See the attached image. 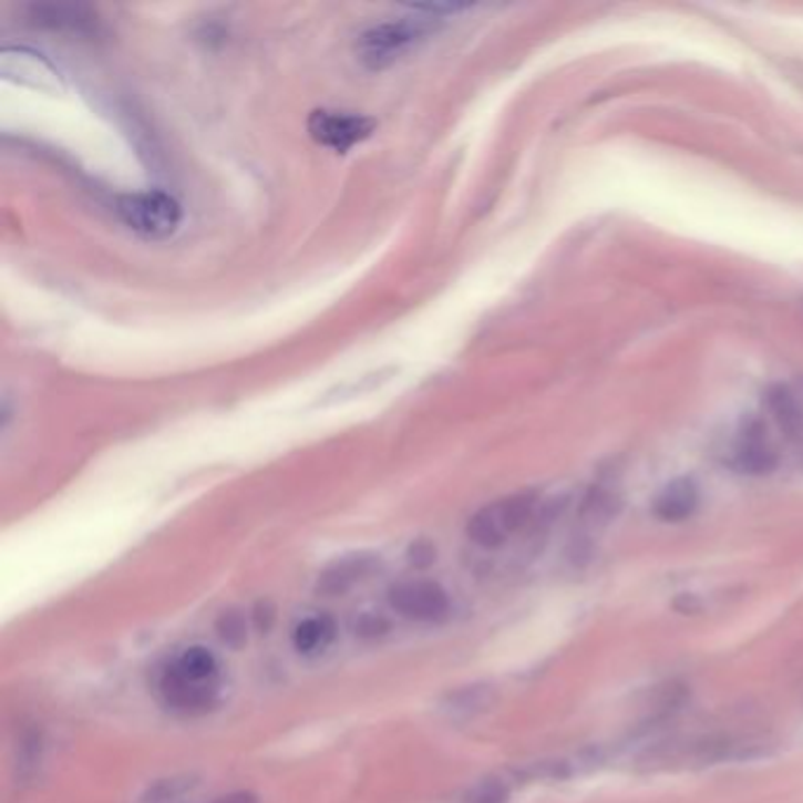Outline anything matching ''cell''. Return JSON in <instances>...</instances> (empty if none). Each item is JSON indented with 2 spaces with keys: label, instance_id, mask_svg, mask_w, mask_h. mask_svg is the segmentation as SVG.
Segmentation results:
<instances>
[{
  "label": "cell",
  "instance_id": "1",
  "mask_svg": "<svg viewBox=\"0 0 803 803\" xmlns=\"http://www.w3.org/2000/svg\"><path fill=\"white\" fill-rule=\"evenodd\" d=\"M219 665L208 648H186L175 662L165 669L161 679V696L167 707L177 712H203L208 709L217 693Z\"/></svg>",
  "mask_w": 803,
  "mask_h": 803
},
{
  "label": "cell",
  "instance_id": "2",
  "mask_svg": "<svg viewBox=\"0 0 803 803\" xmlns=\"http://www.w3.org/2000/svg\"><path fill=\"white\" fill-rule=\"evenodd\" d=\"M429 12L426 8H420ZM439 24V14L429 12L426 17H401L397 22H384L370 27L359 35V58L370 69H384L394 60H399L403 52H408L415 43H420L424 35L432 33Z\"/></svg>",
  "mask_w": 803,
  "mask_h": 803
},
{
  "label": "cell",
  "instance_id": "3",
  "mask_svg": "<svg viewBox=\"0 0 803 803\" xmlns=\"http://www.w3.org/2000/svg\"><path fill=\"white\" fill-rule=\"evenodd\" d=\"M537 509L535 493H514L500 497L481 507L470 523H466V535L474 545L483 549H497L507 545L509 539L528 526Z\"/></svg>",
  "mask_w": 803,
  "mask_h": 803
},
{
  "label": "cell",
  "instance_id": "4",
  "mask_svg": "<svg viewBox=\"0 0 803 803\" xmlns=\"http://www.w3.org/2000/svg\"><path fill=\"white\" fill-rule=\"evenodd\" d=\"M119 215L130 229L146 238L171 236L182 217L179 203L163 192L130 194L119 200Z\"/></svg>",
  "mask_w": 803,
  "mask_h": 803
},
{
  "label": "cell",
  "instance_id": "5",
  "mask_svg": "<svg viewBox=\"0 0 803 803\" xmlns=\"http://www.w3.org/2000/svg\"><path fill=\"white\" fill-rule=\"evenodd\" d=\"M307 127L313 142H319L321 146H328L338 154H347L351 146L361 144L372 135L375 121L361 114H349V111L319 109L309 116Z\"/></svg>",
  "mask_w": 803,
  "mask_h": 803
},
{
  "label": "cell",
  "instance_id": "6",
  "mask_svg": "<svg viewBox=\"0 0 803 803\" xmlns=\"http://www.w3.org/2000/svg\"><path fill=\"white\" fill-rule=\"evenodd\" d=\"M389 606L415 622H439L451 610V599L432 580H405L389 589Z\"/></svg>",
  "mask_w": 803,
  "mask_h": 803
},
{
  "label": "cell",
  "instance_id": "7",
  "mask_svg": "<svg viewBox=\"0 0 803 803\" xmlns=\"http://www.w3.org/2000/svg\"><path fill=\"white\" fill-rule=\"evenodd\" d=\"M733 462L744 474H769L775 466V451L761 422L744 424L735 441Z\"/></svg>",
  "mask_w": 803,
  "mask_h": 803
},
{
  "label": "cell",
  "instance_id": "8",
  "mask_svg": "<svg viewBox=\"0 0 803 803\" xmlns=\"http://www.w3.org/2000/svg\"><path fill=\"white\" fill-rule=\"evenodd\" d=\"M698 485L690 478H677L667 483L656 497V514L662 521H683L698 507Z\"/></svg>",
  "mask_w": 803,
  "mask_h": 803
},
{
  "label": "cell",
  "instance_id": "9",
  "mask_svg": "<svg viewBox=\"0 0 803 803\" xmlns=\"http://www.w3.org/2000/svg\"><path fill=\"white\" fill-rule=\"evenodd\" d=\"M372 570H375V558H370V556L344 558V562H338L332 568H328L323 573L319 589L326 591L328 596L344 594L347 589H351L357 583L370 577Z\"/></svg>",
  "mask_w": 803,
  "mask_h": 803
},
{
  "label": "cell",
  "instance_id": "10",
  "mask_svg": "<svg viewBox=\"0 0 803 803\" xmlns=\"http://www.w3.org/2000/svg\"><path fill=\"white\" fill-rule=\"evenodd\" d=\"M334 637V625L326 615H319V618H307L295 629V648L300 652H319L323 650Z\"/></svg>",
  "mask_w": 803,
  "mask_h": 803
},
{
  "label": "cell",
  "instance_id": "11",
  "mask_svg": "<svg viewBox=\"0 0 803 803\" xmlns=\"http://www.w3.org/2000/svg\"><path fill=\"white\" fill-rule=\"evenodd\" d=\"M33 17L41 24L52 27V29H79V27H83L87 22V17L83 14L81 8H64V6H60V8H54V6L35 8Z\"/></svg>",
  "mask_w": 803,
  "mask_h": 803
},
{
  "label": "cell",
  "instance_id": "12",
  "mask_svg": "<svg viewBox=\"0 0 803 803\" xmlns=\"http://www.w3.org/2000/svg\"><path fill=\"white\" fill-rule=\"evenodd\" d=\"M509 790L502 780H483L470 792L464 803H507Z\"/></svg>",
  "mask_w": 803,
  "mask_h": 803
},
{
  "label": "cell",
  "instance_id": "13",
  "mask_svg": "<svg viewBox=\"0 0 803 803\" xmlns=\"http://www.w3.org/2000/svg\"><path fill=\"white\" fill-rule=\"evenodd\" d=\"M217 631L224 644H231V646H240L243 641H246V620L240 618L238 612L229 610L224 612L219 622H217Z\"/></svg>",
  "mask_w": 803,
  "mask_h": 803
},
{
  "label": "cell",
  "instance_id": "14",
  "mask_svg": "<svg viewBox=\"0 0 803 803\" xmlns=\"http://www.w3.org/2000/svg\"><path fill=\"white\" fill-rule=\"evenodd\" d=\"M186 790H192V780H163V782L156 784L152 792H148V796L167 801V799L179 796Z\"/></svg>",
  "mask_w": 803,
  "mask_h": 803
},
{
  "label": "cell",
  "instance_id": "15",
  "mask_svg": "<svg viewBox=\"0 0 803 803\" xmlns=\"http://www.w3.org/2000/svg\"><path fill=\"white\" fill-rule=\"evenodd\" d=\"M213 803H259L255 794L250 792H234V794H227V796H219L215 799Z\"/></svg>",
  "mask_w": 803,
  "mask_h": 803
}]
</instances>
